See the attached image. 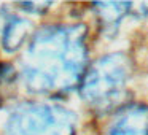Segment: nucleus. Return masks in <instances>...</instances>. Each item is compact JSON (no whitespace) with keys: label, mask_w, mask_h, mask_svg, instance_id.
Wrapping results in <instances>:
<instances>
[{"label":"nucleus","mask_w":148,"mask_h":135,"mask_svg":"<svg viewBox=\"0 0 148 135\" xmlns=\"http://www.w3.org/2000/svg\"><path fill=\"white\" fill-rule=\"evenodd\" d=\"M86 61L78 27H48L34 38L24 59V83L34 91H67L81 76Z\"/></svg>","instance_id":"f257e3e1"},{"label":"nucleus","mask_w":148,"mask_h":135,"mask_svg":"<svg viewBox=\"0 0 148 135\" xmlns=\"http://www.w3.org/2000/svg\"><path fill=\"white\" fill-rule=\"evenodd\" d=\"M7 130L8 135H73L75 118L62 106L30 103L11 113Z\"/></svg>","instance_id":"f03ea898"},{"label":"nucleus","mask_w":148,"mask_h":135,"mask_svg":"<svg viewBox=\"0 0 148 135\" xmlns=\"http://www.w3.org/2000/svg\"><path fill=\"white\" fill-rule=\"evenodd\" d=\"M127 80V65L121 54L99 59L88 70L83 81V95L94 105H108L118 97Z\"/></svg>","instance_id":"7ed1b4c3"},{"label":"nucleus","mask_w":148,"mask_h":135,"mask_svg":"<svg viewBox=\"0 0 148 135\" xmlns=\"http://www.w3.org/2000/svg\"><path fill=\"white\" fill-rule=\"evenodd\" d=\"M108 135H148V108L143 105L127 108L116 119Z\"/></svg>","instance_id":"20e7f679"},{"label":"nucleus","mask_w":148,"mask_h":135,"mask_svg":"<svg viewBox=\"0 0 148 135\" xmlns=\"http://www.w3.org/2000/svg\"><path fill=\"white\" fill-rule=\"evenodd\" d=\"M27 22L21 18H10L3 29V46L8 51H14L21 43L24 42V37L27 33Z\"/></svg>","instance_id":"39448f33"}]
</instances>
